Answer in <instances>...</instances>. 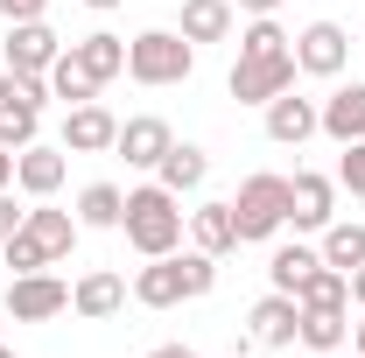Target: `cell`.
<instances>
[{"label":"cell","instance_id":"obj_38","mask_svg":"<svg viewBox=\"0 0 365 358\" xmlns=\"http://www.w3.org/2000/svg\"><path fill=\"white\" fill-rule=\"evenodd\" d=\"M239 7H246V14H274L281 0H239Z\"/></svg>","mask_w":365,"mask_h":358},{"label":"cell","instance_id":"obj_35","mask_svg":"<svg viewBox=\"0 0 365 358\" xmlns=\"http://www.w3.org/2000/svg\"><path fill=\"white\" fill-rule=\"evenodd\" d=\"M148 358H197V352H190V344H155Z\"/></svg>","mask_w":365,"mask_h":358},{"label":"cell","instance_id":"obj_24","mask_svg":"<svg viewBox=\"0 0 365 358\" xmlns=\"http://www.w3.org/2000/svg\"><path fill=\"white\" fill-rule=\"evenodd\" d=\"M295 337H302L309 352H344V337H351V310H302Z\"/></svg>","mask_w":365,"mask_h":358},{"label":"cell","instance_id":"obj_27","mask_svg":"<svg viewBox=\"0 0 365 358\" xmlns=\"http://www.w3.org/2000/svg\"><path fill=\"white\" fill-rule=\"evenodd\" d=\"M49 98H63V106H85V98H98V85H91V71L63 49L56 63H49Z\"/></svg>","mask_w":365,"mask_h":358},{"label":"cell","instance_id":"obj_31","mask_svg":"<svg viewBox=\"0 0 365 358\" xmlns=\"http://www.w3.org/2000/svg\"><path fill=\"white\" fill-rule=\"evenodd\" d=\"M176 267H182V295H190V302L218 288V260H211V253H176Z\"/></svg>","mask_w":365,"mask_h":358},{"label":"cell","instance_id":"obj_26","mask_svg":"<svg viewBox=\"0 0 365 358\" xmlns=\"http://www.w3.org/2000/svg\"><path fill=\"white\" fill-rule=\"evenodd\" d=\"M317 267H323V253H317V246H274V260H267V281L281 288V295H295V288H302V281H309Z\"/></svg>","mask_w":365,"mask_h":358},{"label":"cell","instance_id":"obj_28","mask_svg":"<svg viewBox=\"0 0 365 358\" xmlns=\"http://www.w3.org/2000/svg\"><path fill=\"white\" fill-rule=\"evenodd\" d=\"M281 49H295V36H288L274 14H253V21L239 29V56H281Z\"/></svg>","mask_w":365,"mask_h":358},{"label":"cell","instance_id":"obj_32","mask_svg":"<svg viewBox=\"0 0 365 358\" xmlns=\"http://www.w3.org/2000/svg\"><path fill=\"white\" fill-rule=\"evenodd\" d=\"M337 183H344L351 197H365V140H344V155H337Z\"/></svg>","mask_w":365,"mask_h":358},{"label":"cell","instance_id":"obj_30","mask_svg":"<svg viewBox=\"0 0 365 358\" xmlns=\"http://www.w3.org/2000/svg\"><path fill=\"white\" fill-rule=\"evenodd\" d=\"M36 127H43V113H29V106H0V148H29L36 140Z\"/></svg>","mask_w":365,"mask_h":358},{"label":"cell","instance_id":"obj_20","mask_svg":"<svg viewBox=\"0 0 365 358\" xmlns=\"http://www.w3.org/2000/svg\"><path fill=\"white\" fill-rule=\"evenodd\" d=\"M71 56L91 71V85H98V91L127 71V43H120V36H106V29H98V36H85V43H71Z\"/></svg>","mask_w":365,"mask_h":358},{"label":"cell","instance_id":"obj_4","mask_svg":"<svg viewBox=\"0 0 365 358\" xmlns=\"http://www.w3.org/2000/svg\"><path fill=\"white\" fill-rule=\"evenodd\" d=\"M288 85H295V49H281V56H239L232 78H225V91L239 106H267V98H281Z\"/></svg>","mask_w":365,"mask_h":358},{"label":"cell","instance_id":"obj_22","mask_svg":"<svg viewBox=\"0 0 365 358\" xmlns=\"http://www.w3.org/2000/svg\"><path fill=\"white\" fill-rule=\"evenodd\" d=\"M29 232L49 246V260H71V246H78V232H85V225L71 218V211H49V197H36V211H29Z\"/></svg>","mask_w":365,"mask_h":358},{"label":"cell","instance_id":"obj_16","mask_svg":"<svg viewBox=\"0 0 365 358\" xmlns=\"http://www.w3.org/2000/svg\"><path fill=\"white\" fill-rule=\"evenodd\" d=\"M190 239H197V253H211V260H225L232 246H239V218H232V204H197L190 211Z\"/></svg>","mask_w":365,"mask_h":358},{"label":"cell","instance_id":"obj_9","mask_svg":"<svg viewBox=\"0 0 365 358\" xmlns=\"http://www.w3.org/2000/svg\"><path fill=\"white\" fill-rule=\"evenodd\" d=\"M113 140H120V120H113L98 98H85V106L63 113V155H106Z\"/></svg>","mask_w":365,"mask_h":358},{"label":"cell","instance_id":"obj_19","mask_svg":"<svg viewBox=\"0 0 365 358\" xmlns=\"http://www.w3.org/2000/svg\"><path fill=\"white\" fill-rule=\"evenodd\" d=\"M120 218H127V190L120 183H85L78 190V225L85 232H120Z\"/></svg>","mask_w":365,"mask_h":358},{"label":"cell","instance_id":"obj_21","mask_svg":"<svg viewBox=\"0 0 365 358\" xmlns=\"http://www.w3.org/2000/svg\"><path fill=\"white\" fill-rule=\"evenodd\" d=\"M317 253H323V267H344V274L365 267V225H359V218H330Z\"/></svg>","mask_w":365,"mask_h":358},{"label":"cell","instance_id":"obj_36","mask_svg":"<svg viewBox=\"0 0 365 358\" xmlns=\"http://www.w3.org/2000/svg\"><path fill=\"white\" fill-rule=\"evenodd\" d=\"M14 183V148H0V190Z\"/></svg>","mask_w":365,"mask_h":358},{"label":"cell","instance_id":"obj_13","mask_svg":"<svg viewBox=\"0 0 365 358\" xmlns=\"http://www.w3.org/2000/svg\"><path fill=\"white\" fill-rule=\"evenodd\" d=\"M246 323H253V344L281 352V344H295V323H302V302L274 288V295H260V302H253V316H246Z\"/></svg>","mask_w":365,"mask_h":358},{"label":"cell","instance_id":"obj_5","mask_svg":"<svg viewBox=\"0 0 365 358\" xmlns=\"http://www.w3.org/2000/svg\"><path fill=\"white\" fill-rule=\"evenodd\" d=\"M71 310V281H56V274H14L7 281V316L14 323H49V316Z\"/></svg>","mask_w":365,"mask_h":358},{"label":"cell","instance_id":"obj_14","mask_svg":"<svg viewBox=\"0 0 365 358\" xmlns=\"http://www.w3.org/2000/svg\"><path fill=\"white\" fill-rule=\"evenodd\" d=\"M71 310L85 316V323H106V316H120V310H127V281H120L113 267H91L85 281L71 288Z\"/></svg>","mask_w":365,"mask_h":358},{"label":"cell","instance_id":"obj_34","mask_svg":"<svg viewBox=\"0 0 365 358\" xmlns=\"http://www.w3.org/2000/svg\"><path fill=\"white\" fill-rule=\"evenodd\" d=\"M21 218H29V211H14V197H7V190H0V246H7V239H14V232H21Z\"/></svg>","mask_w":365,"mask_h":358},{"label":"cell","instance_id":"obj_33","mask_svg":"<svg viewBox=\"0 0 365 358\" xmlns=\"http://www.w3.org/2000/svg\"><path fill=\"white\" fill-rule=\"evenodd\" d=\"M43 7H49V0H0L7 21H43Z\"/></svg>","mask_w":365,"mask_h":358},{"label":"cell","instance_id":"obj_1","mask_svg":"<svg viewBox=\"0 0 365 358\" xmlns=\"http://www.w3.org/2000/svg\"><path fill=\"white\" fill-rule=\"evenodd\" d=\"M120 232H127V246H134L140 260H162V253H176V246H182L176 190H162V183H140V190H127V218H120Z\"/></svg>","mask_w":365,"mask_h":358},{"label":"cell","instance_id":"obj_41","mask_svg":"<svg viewBox=\"0 0 365 358\" xmlns=\"http://www.w3.org/2000/svg\"><path fill=\"white\" fill-rule=\"evenodd\" d=\"M309 358H337V352H309Z\"/></svg>","mask_w":365,"mask_h":358},{"label":"cell","instance_id":"obj_23","mask_svg":"<svg viewBox=\"0 0 365 358\" xmlns=\"http://www.w3.org/2000/svg\"><path fill=\"white\" fill-rule=\"evenodd\" d=\"M190 43H225L232 36V0H182V21H176Z\"/></svg>","mask_w":365,"mask_h":358},{"label":"cell","instance_id":"obj_3","mask_svg":"<svg viewBox=\"0 0 365 358\" xmlns=\"http://www.w3.org/2000/svg\"><path fill=\"white\" fill-rule=\"evenodd\" d=\"M232 218H239V246H260L288 225V176H246L232 197Z\"/></svg>","mask_w":365,"mask_h":358},{"label":"cell","instance_id":"obj_39","mask_svg":"<svg viewBox=\"0 0 365 358\" xmlns=\"http://www.w3.org/2000/svg\"><path fill=\"white\" fill-rule=\"evenodd\" d=\"M351 352H359V358H365V323H351Z\"/></svg>","mask_w":365,"mask_h":358},{"label":"cell","instance_id":"obj_2","mask_svg":"<svg viewBox=\"0 0 365 358\" xmlns=\"http://www.w3.org/2000/svg\"><path fill=\"white\" fill-rule=\"evenodd\" d=\"M190 71H197V43H190L182 29H140L134 43H127V78L148 85V91L182 85Z\"/></svg>","mask_w":365,"mask_h":358},{"label":"cell","instance_id":"obj_42","mask_svg":"<svg viewBox=\"0 0 365 358\" xmlns=\"http://www.w3.org/2000/svg\"><path fill=\"white\" fill-rule=\"evenodd\" d=\"M0 358H14V352H7V344H0Z\"/></svg>","mask_w":365,"mask_h":358},{"label":"cell","instance_id":"obj_10","mask_svg":"<svg viewBox=\"0 0 365 358\" xmlns=\"http://www.w3.org/2000/svg\"><path fill=\"white\" fill-rule=\"evenodd\" d=\"M169 148H176V134H169V120H155V113L120 120V140H113V155H127V169H155Z\"/></svg>","mask_w":365,"mask_h":358},{"label":"cell","instance_id":"obj_17","mask_svg":"<svg viewBox=\"0 0 365 358\" xmlns=\"http://www.w3.org/2000/svg\"><path fill=\"white\" fill-rule=\"evenodd\" d=\"M134 302H140V310H176V302H190V295H182L176 253H162V260H148V267L134 274Z\"/></svg>","mask_w":365,"mask_h":358},{"label":"cell","instance_id":"obj_6","mask_svg":"<svg viewBox=\"0 0 365 358\" xmlns=\"http://www.w3.org/2000/svg\"><path fill=\"white\" fill-rule=\"evenodd\" d=\"M344 63H351V36H344L337 21H309V29L295 36V71H309V78H344Z\"/></svg>","mask_w":365,"mask_h":358},{"label":"cell","instance_id":"obj_29","mask_svg":"<svg viewBox=\"0 0 365 358\" xmlns=\"http://www.w3.org/2000/svg\"><path fill=\"white\" fill-rule=\"evenodd\" d=\"M0 253H7V267H14V274H43V267H56V260H49V246L29 232V218H21V232H14Z\"/></svg>","mask_w":365,"mask_h":358},{"label":"cell","instance_id":"obj_15","mask_svg":"<svg viewBox=\"0 0 365 358\" xmlns=\"http://www.w3.org/2000/svg\"><path fill=\"white\" fill-rule=\"evenodd\" d=\"M317 120H323L317 134H330L337 148H344V140H365V85H337L317 106Z\"/></svg>","mask_w":365,"mask_h":358},{"label":"cell","instance_id":"obj_25","mask_svg":"<svg viewBox=\"0 0 365 358\" xmlns=\"http://www.w3.org/2000/svg\"><path fill=\"white\" fill-rule=\"evenodd\" d=\"M295 302H302V310H351V274L344 267H317L295 288Z\"/></svg>","mask_w":365,"mask_h":358},{"label":"cell","instance_id":"obj_7","mask_svg":"<svg viewBox=\"0 0 365 358\" xmlns=\"http://www.w3.org/2000/svg\"><path fill=\"white\" fill-rule=\"evenodd\" d=\"M330 218H337V183L317 176V169H295L288 176V225L295 232H323Z\"/></svg>","mask_w":365,"mask_h":358},{"label":"cell","instance_id":"obj_11","mask_svg":"<svg viewBox=\"0 0 365 358\" xmlns=\"http://www.w3.org/2000/svg\"><path fill=\"white\" fill-rule=\"evenodd\" d=\"M317 98H295V85L281 91V98H267V140H281V148H302V140L317 134Z\"/></svg>","mask_w":365,"mask_h":358},{"label":"cell","instance_id":"obj_40","mask_svg":"<svg viewBox=\"0 0 365 358\" xmlns=\"http://www.w3.org/2000/svg\"><path fill=\"white\" fill-rule=\"evenodd\" d=\"M85 7H98V14H113V7H120V0H85Z\"/></svg>","mask_w":365,"mask_h":358},{"label":"cell","instance_id":"obj_8","mask_svg":"<svg viewBox=\"0 0 365 358\" xmlns=\"http://www.w3.org/2000/svg\"><path fill=\"white\" fill-rule=\"evenodd\" d=\"M56 56H63V43H56L49 21H7V71H36V78H49Z\"/></svg>","mask_w":365,"mask_h":358},{"label":"cell","instance_id":"obj_37","mask_svg":"<svg viewBox=\"0 0 365 358\" xmlns=\"http://www.w3.org/2000/svg\"><path fill=\"white\" fill-rule=\"evenodd\" d=\"M351 302L365 310V267H351Z\"/></svg>","mask_w":365,"mask_h":358},{"label":"cell","instance_id":"obj_12","mask_svg":"<svg viewBox=\"0 0 365 358\" xmlns=\"http://www.w3.org/2000/svg\"><path fill=\"white\" fill-rule=\"evenodd\" d=\"M71 176V162H63V148H43V140H29L21 155H14V183L29 190V197H56Z\"/></svg>","mask_w":365,"mask_h":358},{"label":"cell","instance_id":"obj_18","mask_svg":"<svg viewBox=\"0 0 365 358\" xmlns=\"http://www.w3.org/2000/svg\"><path fill=\"white\" fill-rule=\"evenodd\" d=\"M204 176H211V155H204L197 140H176V148L155 162V183L176 190V197H182V190H204Z\"/></svg>","mask_w":365,"mask_h":358}]
</instances>
